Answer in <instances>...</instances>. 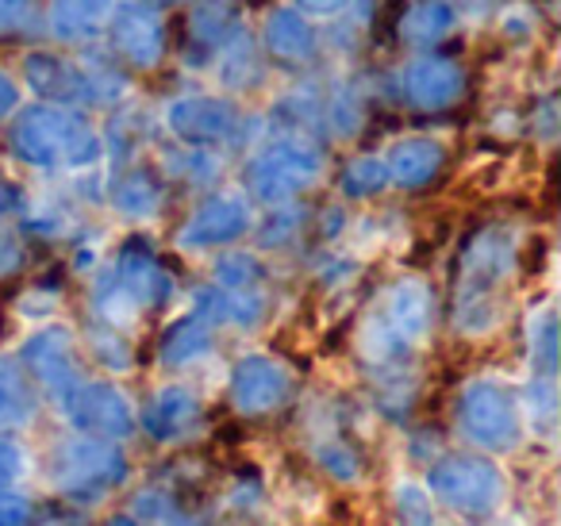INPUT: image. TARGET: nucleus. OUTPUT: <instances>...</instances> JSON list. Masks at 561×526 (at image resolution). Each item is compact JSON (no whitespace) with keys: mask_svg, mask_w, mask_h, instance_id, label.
I'll return each instance as SVG.
<instances>
[{"mask_svg":"<svg viewBox=\"0 0 561 526\" xmlns=\"http://www.w3.org/2000/svg\"><path fill=\"white\" fill-rule=\"evenodd\" d=\"M165 127L178 142L185 147H204V150H224L234 147L247 132V119H242L239 104L227 101V96L211 93H188L173 96L162 112Z\"/></svg>","mask_w":561,"mask_h":526,"instance_id":"nucleus-10","label":"nucleus"},{"mask_svg":"<svg viewBox=\"0 0 561 526\" xmlns=\"http://www.w3.org/2000/svg\"><path fill=\"white\" fill-rule=\"evenodd\" d=\"M204 403L201 396L193 392L188 385H162L150 392V400L142 403V411L135 419L142 423V431L150 434L154 442L170 446V442H181L201 426Z\"/></svg>","mask_w":561,"mask_h":526,"instance_id":"nucleus-17","label":"nucleus"},{"mask_svg":"<svg viewBox=\"0 0 561 526\" xmlns=\"http://www.w3.org/2000/svg\"><path fill=\"white\" fill-rule=\"evenodd\" d=\"M24 81L43 104H62V108H85L93 101L85 62L55 55V50H32L24 58Z\"/></svg>","mask_w":561,"mask_h":526,"instance_id":"nucleus-16","label":"nucleus"},{"mask_svg":"<svg viewBox=\"0 0 561 526\" xmlns=\"http://www.w3.org/2000/svg\"><path fill=\"white\" fill-rule=\"evenodd\" d=\"M39 20V0H0V35H20Z\"/></svg>","mask_w":561,"mask_h":526,"instance_id":"nucleus-38","label":"nucleus"},{"mask_svg":"<svg viewBox=\"0 0 561 526\" xmlns=\"http://www.w3.org/2000/svg\"><path fill=\"white\" fill-rule=\"evenodd\" d=\"M162 526H204L201 518H170V523H162Z\"/></svg>","mask_w":561,"mask_h":526,"instance_id":"nucleus-45","label":"nucleus"},{"mask_svg":"<svg viewBox=\"0 0 561 526\" xmlns=\"http://www.w3.org/2000/svg\"><path fill=\"white\" fill-rule=\"evenodd\" d=\"M519 262V239L507 227H484L466 242L454 288V331L481 339L504 316V288Z\"/></svg>","mask_w":561,"mask_h":526,"instance_id":"nucleus-3","label":"nucleus"},{"mask_svg":"<svg viewBox=\"0 0 561 526\" xmlns=\"http://www.w3.org/2000/svg\"><path fill=\"white\" fill-rule=\"evenodd\" d=\"M316 461H320V469L328 472V477H335V480H358L362 477L358 449L346 446V442H339V438L316 442Z\"/></svg>","mask_w":561,"mask_h":526,"instance_id":"nucleus-35","label":"nucleus"},{"mask_svg":"<svg viewBox=\"0 0 561 526\" xmlns=\"http://www.w3.org/2000/svg\"><path fill=\"white\" fill-rule=\"evenodd\" d=\"M162 170L165 178H178V181H211L219 173L216 162V150H204V147H173L170 155H162Z\"/></svg>","mask_w":561,"mask_h":526,"instance_id":"nucleus-30","label":"nucleus"},{"mask_svg":"<svg viewBox=\"0 0 561 526\" xmlns=\"http://www.w3.org/2000/svg\"><path fill=\"white\" fill-rule=\"evenodd\" d=\"M262 50L285 66H308L320 55V32H316V24L305 12H297L293 4H277L265 16Z\"/></svg>","mask_w":561,"mask_h":526,"instance_id":"nucleus-19","label":"nucleus"},{"mask_svg":"<svg viewBox=\"0 0 561 526\" xmlns=\"http://www.w3.org/2000/svg\"><path fill=\"white\" fill-rule=\"evenodd\" d=\"M446 165V147L438 139H427V135H408V139H397L385 155V170H389V185L397 188H427L431 181L443 173Z\"/></svg>","mask_w":561,"mask_h":526,"instance_id":"nucleus-20","label":"nucleus"},{"mask_svg":"<svg viewBox=\"0 0 561 526\" xmlns=\"http://www.w3.org/2000/svg\"><path fill=\"white\" fill-rule=\"evenodd\" d=\"M12 158L43 173H73L89 170L104 158V139L81 108H62V104H32L16 108L4 132Z\"/></svg>","mask_w":561,"mask_h":526,"instance_id":"nucleus-2","label":"nucleus"},{"mask_svg":"<svg viewBox=\"0 0 561 526\" xmlns=\"http://www.w3.org/2000/svg\"><path fill=\"white\" fill-rule=\"evenodd\" d=\"M20 262H24V250H20L16 239L4 235V239H0V273H16Z\"/></svg>","mask_w":561,"mask_h":526,"instance_id":"nucleus-43","label":"nucleus"},{"mask_svg":"<svg viewBox=\"0 0 561 526\" xmlns=\"http://www.w3.org/2000/svg\"><path fill=\"white\" fill-rule=\"evenodd\" d=\"M250 231H254V211H250L247 196L216 193V196H208L185 224H181L178 247L201 254V250L231 247V242L247 239Z\"/></svg>","mask_w":561,"mask_h":526,"instance_id":"nucleus-15","label":"nucleus"},{"mask_svg":"<svg viewBox=\"0 0 561 526\" xmlns=\"http://www.w3.org/2000/svg\"><path fill=\"white\" fill-rule=\"evenodd\" d=\"M62 419L78 434H93L104 442H127L139 426L131 400L124 396V388L112 380H81V388L70 396V403L62 408Z\"/></svg>","mask_w":561,"mask_h":526,"instance_id":"nucleus-14","label":"nucleus"},{"mask_svg":"<svg viewBox=\"0 0 561 526\" xmlns=\"http://www.w3.org/2000/svg\"><path fill=\"white\" fill-rule=\"evenodd\" d=\"M431 500L461 518H489L504 507L507 477L489 454H446L427 469Z\"/></svg>","mask_w":561,"mask_h":526,"instance_id":"nucleus-8","label":"nucleus"},{"mask_svg":"<svg viewBox=\"0 0 561 526\" xmlns=\"http://www.w3.org/2000/svg\"><path fill=\"white\" fill-rule=\"evenodd\" d=\"M108 32L112 58L124 62L127 70H154L165 58V20L162 9L147 4V0H124L116 4L104 24Z\"/></svg>","mask_w":561,"mask_h":526,"instance_id":"nucleus-13","label":"nucleus"},{"mask_svg":"<svg viewBox=\"0 0 561 526\" xmlns=\"http://www.w3.org/2000/svg\"><path fill=\"white\" fill-rule=\"evenodd\" d=\"M16 362L24 365L32 385L43 388V396H47L58 411L70 403V396L78 392L81 380H85L81 362H78V346H73V331L62 323L35 327L24 339V346H20Z\"/></svg>","mask_w":561,"mask_h":526,"instance_id":"nucleus-9","label":"nucleus"},{"mask_svg":"<svg viewBox=\"0 0 561 526\" xmlns=\"http://www.w3.org/2000/svg\"><path fill=\"white\" fill-rule=\"evenodd\" d=\"M211 62L227 89H254V81H262V47H254L247 32L234 35Z\"/></svg>","mask_w":561,"mask_h":526,"instance_id":"nucleus-26","label":"nucleus"},{"mask_svg":"<svg viewBox=\"0 0 561 526\" xmlns=\"http://www.w3.org/2000/svg\"><path fill=\"white\" fill-rule=\"evenodd\" d=\"M435 327V293L423 277H400L358 327V357L377 377H404L415 346Z\"/></svg>","mask_w":561,"mask_h":526,"instance_id":"nucleus-1","label":"nucleus"},{"mask_svg":"<svg viewBox=\"0 0 561 526\" xmlns=\"http://www.w3.org/2000/svg\"><path fill=\"white\" fill-rule=\"evenodd\" d=\"M211 285L216 288H262L265 285V265L254 254L231 250L211 265Z\"/></svg>","mask_w":561,"mask_h":526,"instance_id":"nucleus-31","label":"nucleus"},{"mask_svg":"<svg viewBox=\"0 0 561 526\" xmlns=\"http://www.w3.org/2000/svg\"><path fill=\"white\" fill-rule=\"evenodd\" d=\"M454 4H466V9H484V4H492V0H454Z\"/></svg>","mask_w":561,"mask_h":526,"instance_id":"nucleus-46","label":"nucleus"},{"mask_svg":"<svg viewBox=\"0 0 561 526\" xmlns=\"http://www.w3.org/2000/svg\"><path fill=\"white\" fill-rule=\"evenodd\" d=\"M147 4H154V9H170V4H185V0H147Z\"/></svg>","mask_w":561,"mask_h":526,"instance_id":"nucleus-47","label":"nucleus"},{"mask_svg":"<svg viewBox=\"0 0 561 526\" xmlns=\"http://www.w3.org/2000/svg\"><path fill=\"white\" fill-rule=\"evenodd\" d=\"M519 411H523V426L550 438L553 426H558V388H553V377H538L535 373L519 396Z\"/></svg>","mask_w":561,"mask_h":526,"instance_id":"nucleus-29","label":"nucleus"},{"mask_svg":"<svg viewBox=\"0 0 561 526\" xmlns=\"http://www.w3.org/2000/svg\"><path fill=\"white\" fill-rule=\"evenodd\" d=\"M116 0H47V12H43V24L50 27L58 43H89L104 32Z\"/></svg>","mask_w":561,"mask_h":526,"instance_id":"nucleus-22","label":"nucleus"},{"mask_svg":"<svg viewBox=\"0 0 561 526\" xmlns=\"http://www.w3.org/2000/svg\"><path fill=\"white\" fill-rule=\"evenodd\" d=\"M323 119H328L331 135H339V139H354L358 135V127L366 124V108H362V93L354 85L339 89L335 101L323 108Z\"/></svg>","mask_w":561,"mask_h":526,"instance_id":"nucleus-34","label":"nucleus"},{"mask_svg":"<svg viewBox=\"0 0 561 526\" xmlns=\"http://www.w3.org/2000/svg\"><path fill=\"white\" fill-rule=\"evenodd\" d=\"M242 32L239 0H188L185 16V55H201L204 62L219 55Z\"/></svg>","mask_w":561,"mask_h":526,"instance_id":"nucleus-18","label":"nucleus"},{"mask_svg":"<svg viewBox=\"0 0 561 526\" xmlns=\"http://www.w3.org/2000/svg\"><path fill=\"white\" fill-rule=\"evenodd\" d=\"M27 208L24 193H20L16 181H9L4 173H0V219H9V216H20V211Z\"/></svg>","mask_w":561,"mask_h":526,"instance_id":"nucleus-42","label":"nucleus"},{"mask_svg":"<svg viewBox=\"0 0 561 526\" xmlns=\"http://www.w3.org/2000/svg\"><path fill=\"white\" fill-rule=\"evenodd\" d=\"M27 477V449L12 431H0V492L4 488H20Z\"/></svg>","mask_w":561,"mask_h":526,"instance_id":"nucleus-37","label":"nucleus"},{"mask_svg":"<svg viewBox=\"0 0 561 526\" xmlns=\"http://www.w3.org/2000/svg\"><path fill=\"white\" fill-rule=\"evenodd\" d=\"M20 104H24V89H20V81L0 66V124H9Z\"/></svg>","mask_w":561,"mask_h":526,"instance_id":"nucleus-41","label":"nucleus"},{"mask_svg":"<svg viewBox=\"0 0 561 526\" xmlns=\"http://www.w3.org/2000/svg\"><path fill=\"white\" fill-rule=\"evenodd\" d=\"M293 369L270 354H242L227 377V400L239 415L265 419L293 400Z\"/></svg>","mask_w":561,"mask_h":526,"instance_id":"nucleus-12","label":"nucleus"},{"mask_svg":"<svg viewBox=\"0 0 561 526\" xmlns=\"http://www.w3.org/2000/svg\"><path fill=\"white\" fill-rule=\"evenodd\" d=\"M93 350L108 369H131L135 354L127 346V334L124 331H112L104 323H93Z\"/></svg>","mask_w":561,"mask_h":526,"instance_id":"nucleus-36","label":"nucleus"},{"mask_svg":"<svg viewBox=\"0 0 561 526\" xmlns=\"http://www.w3.org/2000/svg\"><path fill=\"white\" fill-rule=\"evenodd\" d=\"M211 350H216V327L196 311H188L185 319L165 327V334L158 339V365L162 369H188V365L204 362Z\"/></svg>","mask_w":561,"mask_h":526,"instance_id":"nucleus-23","label":"nucleus"},{"mask_svg":"<svg viewBox=\"0 0 561 526\" xmlns=\"http://www.w3.org/2000/svg\"><path fill=\"white\" fill-rule=\"evenodd\" d=\"M397 93L412 112H450L466 101L469 73L458 58L423 50L397 70Z\"/></svg>","mask_w":561,"mask_h":526,"instance_id":"nucleus-11","label":"nucleus"},{"mask_svg":"<svg viewBox=\"0 0 561 526\" xmlns=\"http://www.w3.org/2000/svg\"><path fill=\"white\" fill-rule=\"evenodd\" d=\"M392 507H397L400 526H435V500L415 480H400L392 492Z\"/></svg>","mask_w":561,"mask_h":526,"instance_id":"nucleus-33","label":"nucleus"},{"mask_svg":"<svg viewBox=\"0 0 561 526\" xmlns=\"http://www.w3.org/2000/svg\"><path fill=\"white\" fill-rule=\"evenodd\" d=\"M104 526H142V523H139V518H131V515H112Z\"/></svg>","mask_w":561,"mask_h":526,"instance_id":"nucleus-44","label":"nucleus"},{"mask_svg":"<svg viewBox=\"0 0 561 526\" xmlns=\"http://www.w3.org/2000/svg\"><path fill=\"white\" fill-rule=\"evenodd\" d=\"M35 415H39V392L27 369L16 357H0V431H24Z\"/></svg>","mask_w":561,"mask_h":526,"instance_id":"nucleus-24","label":"nucleus"},{"mask_svg":"<svg viewBox=\"0 0 561 526\" xmlns=\"http://www.w3.org/2000/svg\"><path fill=\"white\" fill-rule=\"evenodd\" d=\"M305 219L308 211L297 201L270 208L265 224H257V247H285V242H293L300 235V227H305Z\"/></svg>","mask_w":561,"mask_h":526,"instance_id":"nucleus-32","label":"nucleus"},{"mask_svg":"<svg viewBox=\"0 0 561 526\" xmlns=\"http://www.w3.org/2000/svg\"><path fill=\"white\" fill-rule=\"evenodd\" d=\"M461 438L481 454H515L523 446V411L519 392L496 377H477L458 392L454 403Z\"/></svg>","mask_w":561,"mask_h":526,"instance_id":"nucleus-7","label":"nucleus"},{"mask_svg":"<svg viewBox=\"0 0 561 526\" xmlns=\"http://www.w3.org/2000/svg\"><path fill=\"white\" fill-rule=\"evenodd\" d=\"M0 526H35V507L24 492L4 488L0 492Z\"/></svg>","mask_w":561,"mask_h":526,"instance_id":"nucleus-39","label":"nucleus"},{"mask_svg":"<svg viewBox=\"0 0 561 526\" xmlns=\"http://www.w3.org/2000/svg\"><path fill=\"white\" fill-rule=\"evenodd\" d=\"M339 188H343L346 201H374L389 188V170H385V158L377 155H354L351 162L339 173Z\"/></svg>","mask_w":561,"mask_h":526,"instance_id":"nucleus-28","label":"nucleus"},{"mask_svg":"<svg viewBox=\"0 0 561 526\" xmlns=\"http://www.w3.org/2000/svg\"><path fill=\"white\" fill-rule=\"evenodd\" d=\"M323 170H328V155H323V147H316V139L285 135V139L265 142L250 158L247 170H242V185H247L250 201L277 208V204H293L308 188L320 185Z\"/></svg>","mask_w":561,"mask_h":526,"instance_id":"nucleus-6","label":"nucleus"},{"mask_svg":"<svg viewBox=\"0 0 561 526\" xmlns=\"http://www.w3.org/2000/svg\"><path fill=\"white\" fill-rule=\"evenodd\" d=\"M127 472H131V465H127L119 442H104L93 434H73V438L55 442L47 461L50 488L78 507H93V503L108 500L127 480Z\"/></svg>","mask_w":561,"mask_h":526,"instance_id":"nucleus-5","label":"nucleus"},{"mask_svg":"<svg viewBox=\"0 0 561 526\" xmlns=\"http://www.w3.org/2000/svg\"><path fill=\"white\" fill-rule=\"evenodd\" d=\"M293 9L305 12L308 20H335L354 9V0H293Z\"/></svg>","mask_w":561,"mask_h":526,"instance_id":"nucleus-40","label":"nucleus"},{"mask_svg":"<svg viewBox=\"0 0 561 526\" xmlns=\"http://www.w3.org/2000/svg\"><path fill=\"white\" fill-rule=\"evenodd\" d=\"M527 357L538 377H553L558 369V311L542 304L527 316Z\"/></svg>","mask_w":561,"mask_h":526,"instance_id":"nucleus-27","label":"nucleus"},{"mask_svg":"<svg viewBox=\"0 0 561 526\" xmlns=\"http://www.w3.org/2000/svg\"><path fill=\"white\" fill-rule=\"evenodd\" d=\"M162 178L150 170H127L124 178L112 185V208L131 224H147L162 211Z\"/></svg>","mask_w":561,"mask_h":526,"instance_id":"nucleus-25","label":"nucleus"},{"mask_svg":"<svg viewBox=\"0 0 561 526\" xmlns=\"http://www.w3.org/2000/svg\"><path fill=\"white\" fill-rule=\"evenodd\" d=\"M178 293L173 273L158 262V254L142 239L119 247L116 262L96 277L93 316L112 331H131L147 311H162Z\"/></svg>","mask_w":561,"mask_h":526,"instance_id":"nucleus-4","label":"nucleus"},{"mask_svg":"<svg viewBox=\"0 0 561 526\" xmlns=\"http://www.w3.org/2000/svg\"><path fill=\"white\" fill-rule=\"evenodd\" d=\"M458 4L454 0H412L404 12H400L397 35L408 50L423 55V50H438L454 32H458Z\"/></svg>","mask_w":561,"mask_h":526,"instance_id":"nucleus-21","label":"nucleus"}]
</instances>
